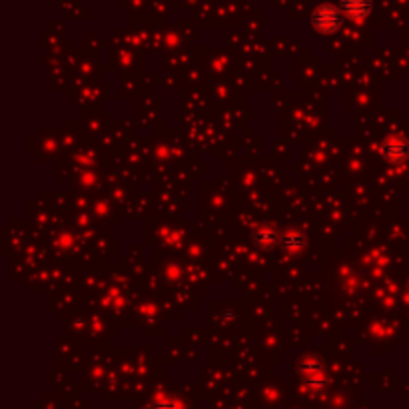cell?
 Here are the masks:
<instances>
[{
    "instance_id": "cell-4",
    "label": "cell",
    "mask_w": 409,
    "mask_h": 409,
    "mask_svg": "<svg viewBox=\"0 0 409 409\" xmlns=\"http://www.w3.org/2000/svg\"><path fill=\"white\" fill-rule=\"evenodd\" d=\"M256 242L260 246H272L276 242V232H270V230H264V232H258L256 234Z\"/></svg>"
},
{
    "instance_id": "cell-1",
    "label": "cell",
    "mask_w": 409,
    "mask_h": 409,
    "mask_svg": "<svg viewBox=\"0 0 409 409\" xmlns=\"http://www.w3.org/2000/svg\"><path fill=\"white\" fill-rule=\"evenodd\" d=\"M312 25H314L316 30L326 32V34L335 32L340 28V25H342V13L335 6H330V4L319 6L314 13V16H312Z\"/></svg>"
},
{
    "instance_id": "cell-2",
    "label": "cell",
    "mask_w": 409,
    "mask_h": 409,
    "mask_svg": "<svg viewBox=\"0 0 409 409\" xmlns=\"http://www.w3.org/2000/svg\"><path fill=\"white\" fill-rule=\"evenodd\" d=\"M371 0H342V11L354 20H361L371 13Z\"/></svg>"
},
{
    "instance_id": "cell-3",
    "label": "cell",
    "mask_w": 409,
    "mask_h": 409,
    "mask_svg": "<svg viewBox=\"0 0 409 409\" xmlns=\"http://www.w3.org/2000/svg\"><path fill=\"white\" fill-rule=\"evenodd\" d=\"M408 152H409V146L403 138H391V140H387L385 146H383V154H385V158L391 160V162H401V160H405Z\"/></svg>"
}]
</instances>
